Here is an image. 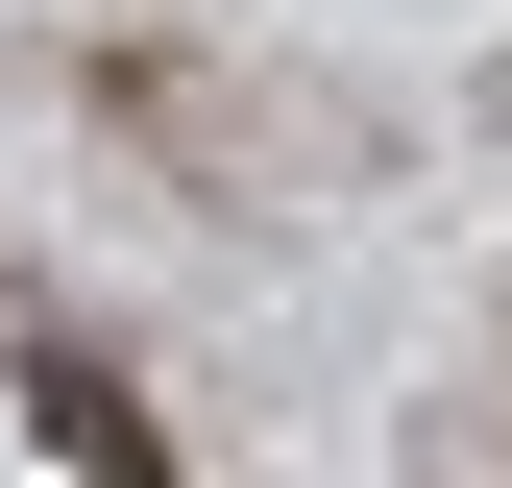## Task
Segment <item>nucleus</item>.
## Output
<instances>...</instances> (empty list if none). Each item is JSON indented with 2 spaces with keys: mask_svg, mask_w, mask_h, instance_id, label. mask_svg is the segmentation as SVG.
Listing matches in <instances>:
<instances>
[{
  "mask_svg": "<svg viewBox=\"0 0 512 488\" xmlns=\"http://www.w3.org/2000/svg\"><path fill=\"white\" fill-rule=\"evenodd\" d=\"M25 415H49V464H74V488H171V440H147V391H122L98 342H25Z\"/></svg>",
  "mask_w": 512,
  "mask_h": 488,
  "instance_id": "nucleus-1",
  "label": "nucleus"
}]
</instances>
